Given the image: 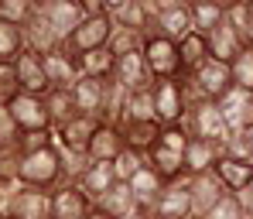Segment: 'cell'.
<instances>
[{"instance_id": "f35d334b", "label": "cell", "mask_w": 253, "mask_h": 219, "mask_svg": "<svg viewBox=\"0 0 253 219\" xmlns=\"http://www.w3.org/2000/svg\"><path fill=\"white\" fill-rule=\"evenodd\" d=\"M188 131H185V124H168V127H161V147H168V151H178V154H185V147H188Z\"/></svg>"}, {"instance_id": "7402d4cb", "label": "cell", "mask_w": 253, "mask_h": 219, "mask_svg": "<svg viewBox=\"0 0 253 219\" xmlns=\"http://www.w3.org/2000/svg\"><path fill=\"white\" fill-rule=\"evenodd\" d=\"M14 69H17V86L21 92H31V96H44L48 92V76H44V62L42 55H31V51H24L17 62H14Z\"/></svg>"}, {"instance_id": "5b68a950", "label": "cell", "mask_w": 253, "mask_h": 219, "mask_svg": "<svg viewBox=\"0 0 253 219\" xmlns=\"http://www.w3.org/2000/svg\"><path fill=\"white\" fill-rule=\"evenodd\" d=\"M151 96H154V117H158L161 127L185 120L188 103H185V86H181V79H158V83L151 86Z\"/></svg>"}, {"instance_id": "4dcf8cb0", "label": "cell", "mask_w": 253, "mask_h": 219, "mask_svg": "<svg viewBox=\"0 0 253 219\" xmlns=\"http://www.w3.org/2000/svg\"><path fill=\"white\" fill-rule=\"evenodd\" d=\"M113 69H117V55L110 51V44L79 58V76H89V79H113Z\"/></svg>"}, {"instance_id": "60d3db41", "label": "cell", "mask_w": 253, "mask_h": 219, "mask_svg": "<svg viewBox=\"0 0 253 219\" xmlns=\"http://www.w3.org/2000/svg\"><path fill=\"white\" fill-rule=\"evenodd\" d=\"M17 92H21V86H17V69L10 62H0V106H7Z\"/></svg>"}, {"instance_id": "6da1fadb", "label": "cell", "mask_w": 253, "mask_h": 219, "mask_svg": "<svg viewBox=\"0 0 253 219\" xmlns=\"http://www.w3.org/2000/svg\"><path fill=\"white\" fill-rule=\"evenodd\" d=\"M17 185H28L38 192H55L58 185H65V158H62L58 144L35 151V154H24L21 168H17Z\"/></svg>"}, {"instance_id": "d6986e66", "label": "cell", "mask_w": 253, "mask_h": 219, "mask_svg": "<svg viewBox=\"0 0 253 219\" xmlns=\"http://www.w3.org/2000/svg\"><path fill=\"white\" fill-rule=\"evenodd\" d=\"M113 83L124 89V92H137V89L154 86V79H151V72L144 65V55H124V58H117Z\"/></svg>"}, {"instance_id": "d590c367", "label": "cell", "mask_w": 253, "mask_h": 219, "mask_svg": "<svg viewBox=\"0 0 253 219\" xmlns=\"http://www.w3.org/2000/svg\"><path fill=\"white\" fill-rule=\"evenodd\" d=\"M24 55V38H21V28L14 24H3L0 21V62H17Z\"/></svg>"}, {"instance_id": "f1b7e54d", "label": "cell", "mask_w": 253, "mask_h": 219, "mask_svg": "<svg viewBox=\"0 0 253 219\" xmlns=\"http://www.w3.org/2000/svg\"><path fill=\"white\" fill-rule=\"evenodd\" d=\"M96 209H103L110 219H126L137 213V199H133V192H130V185H124V181H117L99 202H96Z\"/></svg>"}, {"instance_id": "ac0fdd59", "label": "cell", "mask_w": 253, "mask_h": 219, "mask_svg": "<svg viewBox=\"0 0 253 219\" xmlns=\"http://www.w3.org/2000/svg\"><path fill=\"white\" fill-rule=\"evenodd\" d=\"M76 185L85 192V199L96 206V202H99L113 185H117V172H113V165H106V161H89Z\"/></svg>"}, {"instance_id": "e0dca14e", "label": "cell", "mask_w": 253, "mask_h": 219, "mask_svg": "<svg viewBox=\"0 0 253 219\" xmlns=\"http://www.w3.org/2000/svg\"><path fill=\"white\" fill-rule=\"evenodd\" d=\"M124 133L120 127H113V124H99L96 133H92V140H89V151H85V158L89 161H106V165H113L120 154H124Z\"/></svg>"}, {"instance_id": "74e56055", "label": "cell", "mask_w": 253, "mask_h": 219, "mask_svg": "<svg viewBox=\"0 0 253 219\" xmlns=\"http://www.w3.org/2000/svg\"><path fill=\"white\" fill-rule=\"evenodd\" d=\"M147 168V161H144V154H137V151H130V147H124V154L113 161V172H117V181H130L133 175H140Z\"/></svg>"}, {"instance_id": "1f68e13d", "label": "cell", "mask_w": 253, "mask_h": 219, "mask_svg": "<svg viewBox=\"0 0 253 219\" xmlns=\"http://www.w3.org/2000/svg\"><path fill=\"white\" fill-rule=\"evenodd\" d=\"M226 24L233 28V35L240 38L243 48H253V10H250V3H240V0L226 3Z\"/></svg>"}, {"instance_id": "52a82bcc", "label": "cell", "mask_w": 253, "mask_h": 219, "mask_svg": "<svg viewBox=\"0 0 253 219\" xmlns=\"http://www.w3.org/2000/svg\"><path fill=\"white\" fill-rule=\"evenodd\" d=\"M38 10H42L44 21L55 28V35H58L62 42L85 21L83 0H38Z\"/></svg>"}, {"instance_id": "d6a6232c", "label": "cell", "mask_w": 253, "mask_h": 219, "mask_svg": "<svg viewBox=\"0 0 253 219\" xmlns=\"http://www.w3.org/2000/svg\"><path fill=\"white\" fill-rule=\"evenodd\" d=\"M124 120H158V117H154V96H151V86L137 89V92H126ZM124 120H120V124H124Z\"/></svg>"}, {"instance_id": "7bdbcfd3", "label": "cell", "mask_w": 253, "mask_h": 219, "mask_svg": "<svg viewBox=\"0 0 253 219\" xmlns=\"http://www.w3.org/2000/svg\"><path fill=\"white\" fill-rule=\"evenodd\" d=\"M233 199H236V209L243 213V219H253V185L243 188V192H236Z\"/></svg>"}, {"instance_id": "5bb4252c", "label": "cell", "mask_w": 253, "mask_h": 219, "mask_svg": "<svg viewBox=\"0 0 253 219\" xmlns=\"http://www.w3.org/2000/svg\"><path fill=\"white\" fill-rule=\"evenodd\" d=\"M96 127H99V120H92V117H76V120H69L65 127L55 131L58 151H62V154H85Z\"/></svg>"}, {"instance_id": "bcb514c9", "label": "cell", "mask_w": 253, "mask_h": 219, "mask_svg": "<svg viewBox=\"0 0 253 219\" xmlns=\"http://www.w3.org/2000/svg\"><path fill=\"white\" fill-rule=\"evenodd\" d=\"M85 219H110V216H106L103 209H96V206H92V213H89V216H85Z\"/></svg>"}, {"instance_id": "ee69618b", "label": "cell", "mask_w": 253, "mask_h": 219, "mask_svg": "<svg viewBox=\"0 0 253 219\" xmlns=\"http://www.w3.org/2000/svg\"><path fill=\"white\" fill-rule=\"evenodd\" d=\"M236 147H240L243 158H250V161H253V127H247V131L236 133Z\"/></svg>"}, {"instance_id": "277c9868", "label": "cell", "mask_w": 253, "mask_h": 219, "mask_svg": "<svg viewBox=\"0 0 253 219\" xmlns=\"http://www.w3.org/2000/svg\"><path fill=\"white\" fill-rule=\"evenodd\" d=\"M144 65L151 72V79H181V65H178V42L161 38V35H151L144 42Z\"/></svg>"}, {"instance_id": "484cf974", "label": "cell", "mask_w": 253, "mask_h": 219, "mask_svg": "<svg viewBox=\"0 0 253 219\" xmlns=\"http://www.w3.org/2000/svg\"><path fill=\"white\" fill-rule=\"evenodd\" d=\"M206 62H209V42H206L202 35L188 31V35L178 42V65H181V79H185V76H192V72H199Z\"/></svg>"}, {"instance_id": "7a4b0ae2", "label": "cell", "mask_w": 253, "mask_h": 219, "mask_svg": "<svg viewBox=\"0 0 253 219\" xmlns=\"http://www.w3.org/2000/svg\"><path fill=\"white\" fill-rule=\"evenodd\" d=\"M181 124H185L188 137L206 140V144H215V147H226V140L233 137L229 124H226V117L219 113L215 103H195V106H188V113H185Z\"/></svg>"}, {"instance_id": "f546056e", "label": "cell", "mask_w": 253, "mask_h": 219, "mask_svg": "<svg viewBox=\"0 0 253 219\" xmlns=\"http://www.w3.org/2000/svg\"><path fill=\"white\" fill-rule=\"evenodd\" d=\"M206 42H209V58L222 62V65H233V62H236V55L243 51V44H240V38L233 35V28H229V24L215 28Z\"/></svg>"}, {"instance_id": "7dc6e473", "label": "cell", "mask_w": 253, "mask_h": 219, "mask_svg": "<svg viewBox=\"0 0 253 219\" xmlns=\"http://www.w3.org/2000/svg\"><path fill=\"white\" fill-rule=\"evenodd\" d=\"M126 219H147V216H140V213H133V216H126Z\"/></svg>"}, {"instance_id": "8992f818", "label": "cell", "mask_w": 253, "mask_h": 219, "mask_svg": "<svg viewBox=\"0 0 253 219\" xmlns=\"http://www.w3.org/2000/svg\"><path fill=\"white\" fill-rule=\"evenodd\" d=\"M188 31H192L188 0H154V28H151V35L181 42Z\"/></svg>"}, {"instance_id": "ab89813d", "label": "cell", "mask_w": 253, "mask_h": 219, "mask_svg": "<svg viewBox=\"0 0 253 219\" xmlns=\"http://www.w3.org/2000/svg\"><path fill=\"white\" fill-rule=\"evenodd\" d=\"M55 144V131H38V133H21L17 137V147H21V158L24 154H35V151H44Z\"/></svg>"}, {"instance_id": "83f0119b", "label": "cell", "mask_w": 253, "mask_h": 219, "mask_svg": "<svg viewBox=\"0 0 253 219\" xmlns=\"http://www.w3.org/2000/svg\"><path fill=\"white\" fill-rule=\"evenodd\" d=\"M219 154H222V147H215V144H206V140H188V147H185V175H206L215 168V161H219Z\"/></svg>"}, {"instance_id": "9c48e42d", "label": "cell", "mask_w": 253, "mask_h": 219, "mask_svg": "<svg viewBox=\"0 0 253 219\" xmlns=\"http://www.w3.org/2000/svg\"><path fill=\"white\" fill-rule=\"evenodd\" d=\"M188 192H192V219H206L229 195L226 185L215 178V172H206V175H192L188 178Z\"/></svg>"}, {"instance_id": "836d02e7", "label": "cell", "mask_w": 253, "mask_h": 219, "mask_svg": "<svg viewBox=\"0 0 253 219\" xmlns=\"http://www.w3.org/2000/svg\"><path fill=\"white\" fill-rule=\"evenodd\" d=\"M229 72H233V89L243 92V96H253V48H243L236 55Z\"/></svg>"}, {"instance_id": "c3c4849f", "label": "cell", "mask_w": 253, "mask_h": 219, "mask_svg": "<svg viewBox=\"0 0 253 219\" xmlns=\"http://www.w3.org/2000/svg\"><path fill=\"white\" fill-rule=\"evenodd\" d=\"M0 219H10V216H7V213H0Z\"/></svg>"}, {"instance_id": "ffe728a7", "label": "cell", "mask_w": 253, "mask_h": 219, "mask_svg": "<svg viewBox=\"0 0 253 219\" xmlns=\"http://www.w3.org/2000/svg\"><path fill=\"white\" fill-rule=\"evenodd\" d=\"M106 83H110V79H89V76H79V83L72 86L79 117L99 120V113H103V96H106Z\"/></svg>"}, {"instance_id": "e575fe53", "label": "cell", "mask_w": 253, "mask_h": 219, "mask_svg": "<svg viewBox=\"0 0 253 219\" xmlns=\"http://www.w3.org/2000/svg\"><path fill=\"white\" fill-rule=\"evenodd\" d=\"M38 10V0H0V21L3 24H14V28H24Z\"/></svg>"}, {"instance_id": "9a60e30c", "label": "cell", "mask_w": 253, "mask_h": 219, "mask_svg": "<svg viewBox=\"0 0 253 219\" xmlns=\"http://www.w3.org/2000/svg\"><path fill=\"white\" fill-rule=\"evenodd\" d=\"M21 38H24V51L42 55V58L62 48V38L55 35V28H51V24L42 17V10H35V17L21 28Z\"/></svg>"}, {"instance_id": "d4e9b609", "label": "cell", "mask_w": 253, "mask_h": 219, "mask_svg": "<svg viewBox=\"0 0 253 219\" xmlns=\"http://www.w3.org/2000/svg\"><path fill=\"white\" fill-rule=\"evenodd\" d=\"M44 113H48L51 131H58V127H65L69 120H76L79 110H76L72 89H48V92H44Z\"/></svg>"}, {"instance_id": "603a6c76", "label": "cell", "mask_w": 253, "mask_h": 219, "mask_svg": "<svg viewBox=\"0 0 253 219\" xmlns=\"http://www.w3.org/2000/svg\"><path fill=\"white\" fill-rule=\"evenodd\" d=\"M42 62H44V76H48V86L51 89H72L79 83V62L72 55H65L62 48L44 55Z\"/></svg>"}, {"instance_id": "f6af8a7d", "label": "cell", "mask_w": 253, "mask_h": 219, "mask_svg": "<svg viewBox=\"0 0 253 219\" xmlns=\"http://www.w3.org/2000/svg\"><path fill=\"white\" fill-rule=\"evenodd\" d=\"M14 192H17V181H14V178H0V213H7Z\"/></svg>"}, {"instance_id": "8fae6325", "label": "cell", "mask_w": 253, "mask_h": 219, "mask_svg": "<svg viewBox=\"0 0 253 219\" xmlns=\"http://www.w3.org/2000/svg\"><path fill=\"white\" fill-rule=\"evenodd\" d=\"M151 219H192V192H188V178L171 181L161 188L158 202H154V216Z\"/></svg>"}, {"instance_id": "8d00e7d4", "label": "cell", "mask_w": 253, "mask_h": 219, "mask_svg": "<svg viewBox=\"0 0 253 219\" xmlns=\"http://www.w3.org/2000/svg\"><path fill=\"white\" fill-rule=\"evenodd\" d=\"M144 35H137V31H126V28H113V38H110V51L117 55V58H124V55H140L144 51Z\"/></svg>"}, {"instance_id": "b9f144b4", "label": "cell", "mask_w": 253, "mask_h": 219, "mask_svg": "<svg viewBox=\"0 0 253 219\" xmlns=\"http://www.w3.org/2000/svg\"><path fill=\"white\" fill-rule=\"evenodd\" d=\"M17 137H21V131H17V124H14V117H10V110H7V106H0V147H3V144H17Z\"/></svg>"}, {"instance_id": "7c38bea8", "label": "cell", "mask_w": 253, "mask_h": 219, "mask_svg": "<svg viewBox=\"0 0 253 219\" xmlns=\"http://www.w3.org/2000/svg\"><path fill=\"white\" fill-rule=\"evenodd\" d=\"M212 172L226 185L229 195H236V192H243V188L253 185V161L243 158V154H219V161H215Z\"/></svg>"}, {"instance_id": "3957f363", "label": "cell", "mask_w": 253, "mask_h": 219, "mask_svg": "<svg viewBox=\"0 0 253 219\" xmlns=\"http://www.w3.org/2000/svg\"><path fill=\"white\" fill-rule=\"evenodd\" d=\"M113 38V21H110V14H99V17H85L83 24L62 42V51L65 55H72L76 62L89 55V51H96V48H106Z\"/></svg>"}, {"instance_id": "30bf717a", "label": "cell", "mask_w": 253, "mask_h": 219, "mask_svg": "<svg viewBox=\"0 0 253 219\" xmlns=\"http://www.w3.org/2000/svg\"><path fill=\"white\" fill-rule=\"evenodd\" d=\"M10 219H51V192H38L28 185H17L7 206Z\"/></svg>"}, {"instance_id": "4316f807", "label": "cell", "mask_w": 253, "mask_h": 219, "mask_svg": "<svg viewBox=\"0 0 253 219\" xmlns=\"http://www.w3.org/2000/svg\"><path fill=\"white\" fill-rule=\"evenodd\" d=\"M126 185H130V192H133V199H137V213L151 219V216H154V202H158V195H161V188H165V185L154 178L151 168H144L140 175H133Z\"/></svg>"}, {"instance_id": "4fadbf2b", "label": "cell", "mask_w": 253, "mask_h": 219, "mask_svg": "<svg viewBox=\"0 0 253 219\" xmlns=\"http://www.w3.org/2000/svg\"><path fill=\"white\" fill-rule=\"evenodd\" d=\"M92 213V202L76 181H65L51 192V219H85Z\"/></svg>"}, {"instance_id": "44dd1931", "label": "cell", "mask_w": 253, "mask_h": 219, "mask_svg": "<svg viewBox=\"0 0 253 219\" xmlns=\"http://www.w3.org/2000/svg\"><path fill=\"white\" fill-rule=\"evenodd\" d=\"M188 14H192V31L209 38L215 28L226 24V3L222 0H188Z\"/></svg>"}, {"instance_id": "2e32d148", "label": "cell", "mask_w": 253, "mask_h": 219, "mask_svg": "<svg viewBox=\"0 0 253 219\" xmlns=\"http://www.w3.org/2000/svg\"><path fill=\"white\" fill-rule=\"evenodd\" d=\"M144 161H147V168L154 172V178H158L161 185H171V181L188 178L185 175V154L168 151V147H161V144H154V147L144 154Z\"/></svg>"}, {"instance_id": "cb8c5ba5", "label": "cell", "mask_w": 253, "mask_h": 219, "mask_svg": "<svg viewBox=\"0 0 253 219\" xmlns=\"http://www.w3.org/2000/svg\"><path fill=\"white\" fill-rule=\"evenodd\" d=\"M120 133H124V144L137 154H147L158 140H161V124L158 120H124L120 124Z\"/></svg>"}, {"instance_id": "681fc988", "label": "cell", "mask_w": 253, "mask_h": 219, "mask_svg": "<svg viewBox=\"0 0 253 219\" xmlns=\"http://www.w3.org/2000/svg\"><path fill=\"white\" fill-rule=\"evenodd\" d=\"M250 10H253V0H250Z\"/></svg>"}, {"instance_id": "ba28073f", "label": "cell", "mask_w": 253, "mask_h": 219, "mask_svg": "<svg viewBox=\"0 0 253 219\" xmlns=\"http://www.w3.org/2000/svg\"><path fill=\"white\" fill-rule=\"evenodd\" d=\"M14 124L21 133H38V131H51L48 124V113H44V96H31V92H17L10 103H7Z\"/></svg>"}]
</instances>
